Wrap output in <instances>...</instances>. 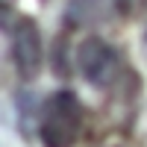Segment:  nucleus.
<instances>
[{
    "label": "nucleus",
    "mask_w": 147,
    "mask_h": 147,
    "mask_svg": "<svg viewBox=\"0 0 147 147\" xmlns=\"http://www.w3.org/2000/svg\"><path fill=\"white\" fill-rule=\"evenodd\" d=\"M82 136V103L74 91H53L38 115V138L44 147H74Z\"/></svg>",
    "instance_id": "nucleus-1"
},
{
    "label": "nucleus",
    "mask_w": 147,
    "mask_h": 147,
    "mask_svg": "<svg viewBox=\"0 0 147 147\" xmlns=\"http://www.w3.org/2000/svg\"><path fill=\"white\" fill-rule=\"evenodd\" d=\"M77 65L80 74L97 88H109L118 85L124 77V65H121V53L109 41H103L100 35H88L80 50H77Z\"/></svg>",
    "instance_id": "nucleus-2"
},
{
    "label": "nucleus",
    "mask_w": 147,
    "mask_h": 147,
    "mask_svg": "<svg viewBox=\"0 0 147 147\" xmlns=\"http://www.w3.org/2000/svg\"><path fill=\"white\" fill-rule=\"evenodd\" d=\"M12 62L21 80H35L44 65L41 32L32 18H18V24L12 27Z\"/></svg>",
    "instance_id": "nucleus-3"
},
{
    "label": "nucleus",
    "mask_w": 147,
    "mask_h": 147,
    "mask_svg": "<svg viewBox=\"0 0 147 147\" xmlns=\"http://www.w3.org/2000/svg\"><path fill=\"white\" fill-rule=\"evenodd\" d=\"M65 18L71 27H91L103 21V0H71Z\"/></svg>",
    "instance_id": "nucleus-4"
},
{
    "label": "nucleus",
    "mask_w": 147,
    "mask_h": 147,
    "mask_svg": "<svg viewBox=\"0 0 147 147\" xmlns=\"http://www.w3.org/2000/svg\"><path fill=\"white\" fill-rule=\"evenodd\" d=\"M118 9L124 12V15H132V9H136V0H115Z\"/></svg>",
    "instance_id": "nucleus-5"
}]
</instances>
